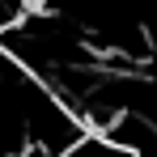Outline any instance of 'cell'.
<instances>
[{"label": "cell", "instance_id": "6da1fadb", "mask_svg": "<svg viewBox=\"0 0 157 157\" xmlns=\"http://www.w3.org/2000/svg\"><path fill=\"white\" fill-rule=\"evenodd\" d=\"M94 136H98L102 144H110V149H119V153L140 157L149 144H153V115H140V110H119V115H110V119H106Z\"/></svg>", "mask_w": 157, "mask_h": 157}]
</instances>
